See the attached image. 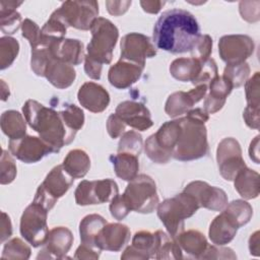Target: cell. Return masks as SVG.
Wrapping results in <instances>:
<instances>
[{
  "label": "cell",
  "instance_id": "cell-19",
  "mask_svg": "<svg viewBox=\"0 0 260 260\" xmlns=\"http://www.w3.org/2000/svg\"><path fill=\"white\" fill-rule=\"evenodd\" d=\"M160 239V231L155 233H150L147 231H140L135 233L132 238V243L128 246L121 259H138L146 260L149 258H154L157 251Z\"/></svg>",
  "mask_w": 260,
  "mask_h": 260
},
{
  "label": "cell",
  "instance_id": "cell-50",
  "mask_svg": "<svg viewBox=\"0 0 260 260\" xmlns=\"http://www.w3.org/2000/svg\"><path fill=\"white\" fill-rule=\"evenodd\" d=\"M126 126L127 125L123 122V120L116 114L110 115L107 120V130L113 139L120 137L124 133Z\"/></svg>",
  "mask_w": 260,
  "mask_h": 260
},
{
  "label": "cell",
  "instance_id": "cell-12",
  "mask_svg": "<svg viewBox=\"0 0 260 260\" xmlns=\"http://www.w3.org/2000/svg\"><path fill=\"white\" fill-rule=\"evenodd\" d=\"M216 161L219 174L226 181H234L237 174L247 167L242 156L240 143L233 137L223 138L218 143Z\"/></svg>",
  "mask_w": 260,
  "mask_h": 260
},
{
  "label": "cell",
  "instance_id": "cell-26",
  "mask_svg": "<svg viewBox=\"0 0 260 260\" xmlns=\"http://www.w3.org/2000/svg\"><path fill=\"white\" fill-rule=\"evenodd\" d=\"M233 88V84L225 77L217 75L208 84L209 92L204 100L203 110L207 114H215L221 110Z\"/></svg>",
  "mask_w": 260,
  "mask_h": 260
},
{
  "label": "cell",
  "instance_id": "cell-1",
  "mask_svg": "<svg viewBox=\"0 0 260 260\" xmlns=\"http://www.w3.org/2000/svg\"><path fill=\"white\" fill-rule=\"evenodd\" d=\"M200 26L187 10L174 8L162 12L153 26L152 43L157 49L172 54L191 52L199 38Z\"/></svg>",
  "mask_w": 260,
  "mask_h": 260
},
{
  "label": "cell",
  "instance_id": "cell-41",
  "mask_svg": "<svg viewBox=\"0 0 260 260\" xmlns=\"http://www.w3.org/2000/svg\"><path fill=\"white\" fill-rule=\"evenodd\" d=\"M51 58L48 45H39L31 49L30 68L38 76H44L47 64Z\"/></svg>",
  "mask_w": 260,
  "mask_h": 260
},
{
  "label": "cell",
  "instance_id": "cell-37",
  "mask_svg": "<svg viewBox=\"0 0 260 260\" xmlns=\"http://www.w3.org/2000/svg\"><path fill=\"white\" fill-rule=\"evenodd\" d=\"M19 52L17 40L11 37H2L0 39V68L4 70L12 65Z\"/></svg>",
  "mask_w": 260,
  "mask_h": 260
},
{
  "label": "cell",
  "instance_id": "cell-38",
  "mask_svg": "<svg viewBox=\"0 0 260 260\" xmlns=\"http://www.w3.org/2000/svg\"><path fill=\"white\" fill-rule=\"evenodd\" d=\"M142 146L143 141L141 135L134 130H130L124 132L121 135L118 144V152H127L139 156L142 150Z\"/></svg>",
  "mask_w": 260,
  "mask_h": 260
},
{
  "label": "cell",
  "instance_id": "cell-35",
  "mask_svg": "<svg viewBox=\"0 0 260 260\" xmlns=\"http://www.w3.org/2000/svg\"><path fill=\"white\" fill-rule=\"evenodd\" d=\"M106 223H108L107 220L100 214L92 213L84 216L79 223L81 243L95 248V239Z\"/></svg>",
  "mask_w": 260,
  "mask_h": 260
},
{
  "label": "cell",
  "instance_id": "cell-55",
  "mask_svg": "<svg viewBox=\"0 0 260 260\" xmlns=\"http://www.w3.org/2000/svg\"><path fill=\"white\" fill-rule=\"evenodd\" d=\"M103 65L88 59L84 58V71L88 77L94 80H99L102 75Z\"/></svg>",
  "mask_w": 260,
  "mask_h": 260
},
{
  "label": "cell",
  "instance_id": "cell-32",
  "mask_svg": "<svg viewBox=\"0 0 260 260\" xmlns=\"http://www.w3.org/2000/svg\"><path fill=\"white\" fill-rule=\"evenodd\" d=\"M62 166L72 178L80 179L89 171L90 158L84 150L72 149L65 156Z\"/></svg>",
  "mask_w": 260,
  "mask_h": 260
},
{
  "label": "cell",
  "instance_id": "cell-13",
  "mask_svg": "<svg viewBox=\"0 0 260 260\" xmlns=\"http://www.w3.org/2000/svg\"><path fill=\"white\" fill-rule=\"evenodd\" d=\"M254 49V41L247 35H228L221 37L218 42L219 56L226 65L246 62Z\"/></svg>",
  "mask_w": 260,
  "mask_h": 260
},
{
  "label": "cell",
  "instance_id": "cell-36",
  "mask_svg": "<svg viewBox=\"0 0 260 260\" xmlns=\"http://www.w3.org/2000/svg\"><path fill=\"white\" fill-rule=\"evenodd\" d=\"M182 249L177 241L160 231V239L154 259H182Z\"/></svg>",
  "mask_w": 260,
  "mask_h": 260
},
{
  "label": "cell",
  "instance_id": "cell-11",
  "mask_svg": "<svg viewBox=\"0 0 260 260\" xmlns=\"http://www.w3.org/2000/svg\"><path fill=\"white\" fill-rule=\"evenodd\" d=\"M119 189L117 183L112 179L81 181L74 192L75 202L77 205H93L111 201Z\"/></svg>",
  "mask_w": 260,
  "mask_h": 260
},
{
  "label": "cell",
  "instance_id": "cell-2",
  "mask_svg": "<svg viewBox=\"0 0 260 260\" xmlns=\"http://www.w3.org/2000/svg\"><path fill=\"white\" fill-rule=\"evenodd\" d=\"M22 113L29 127L58 152L64 145L74 140L76 132L64 122L60 112L47 108L35 100H28L22 107Z\"/></svg>",
  "mask_w": 260,
  "mask_h": 260
},
{
  "label": "cell",
  "instance_id": "cell-5",
  "mask_svg": "<svg viewBox=\"0 0 260 260\" xmlns=\"http://www.w3.org/2000/svg\"><path fill=\"white\" fill-rule=\"evenodd\" d=\"M91 40L87 45L88 58L101 65L110 64L113 59V50L119 38L117 26L109 19L98 17L90 26Z\"/></svg>",
  "mask_w": 260,
  "mask_h": 260
},
{
  "label": "cell",
  "instance_id": "cell-9",
  "mask_svg": "<svg viewBox=\"0 0 260 260\" xmlns=\"http://www.w3.org/2000/svg\"><path fill=\"white\" fill-rule=\"evenodd\" d=\"M48 212L49 211L41 204L32 201L24 209L20 217V234L22 238L35 248L43 246L48 238Z\"/></svg>",
  "mask_w": 260,
  "mask_h": 260
},
{
  "label": "cell",
  "instance_id": "cell-6",
  "mask_svg": "<svg viewBox=\"0 0 260 260\" xmlns=\"http://www.w3.org/2000/svg\"><path fill=\"white\" fill-rule=\"evenodd\" d=\"M179 133L180 119L164 123L144 143V150L148 158L155 164H167L173 155Z\"/></svg>",
  "mask_w": 260,
  "mask_h": 260
},
{
  "label": "cell",
  "instance_id": "cell-58",
  "mask_svg": "<svg viewBox=\"0 0 260 260\" xmlns=\"http://www.w3.org/2000/svg\"><path fill=\"white\" fill-rule=\"evenodd\" d=\"M249 250L250 254L254 256H259V232L256 231L251 235L249 239Z\"/></svg>",
  "mask_w": 260,
  "mask_h": 260
},
{
  "label": "cell",
  "instance_id": "cell-49",
  "mask_svg": "<svg viewBox=\"0 0 260 260\" xmlns=\"http://www.w3.org/2000/svg\"><path fill=\"white\" fill-rule=\"evenodd\" d=\"M237 256L230 248L217 245H208L201 259H236Z\"/></svg>",
  "mask_w": 260,
  "mask_h": 260
},
{
  "label": "cell",
  "instance_id": "cell-40",
  "mask_svg": "<svg viewBox=\"0 0 260 260\" xmlns=\"http://www.w3.org/2000/svg\"><path fill=\"white\" fill-rule=\"evenodd\" d=\"M30 248L19 238L9 240L3 248L1 257L3 259H28Z\"/></svg>",
  "mask_w": 260,
  "mask_h": 260
},
{
  "label": "cell",
  "instance_id": "cell-4",
  "mask_svg": "<svg viewBox=\"0 0 260 260\" xmlns=\"http://www.w3.org/2000/svg\"><path fill=\"white\" fill-rule=\"evenodd\" d=\"M199 208L200 205L195 197L184 191L164 200L156 207L157 216L173 239H176L184 231V220L196 213Z\"/></svg>",
  "mask_w": 260,
  "mask_h": 260
},
{
  "label": "cell",
  "instance_id": "cell-56",
  "mask_svg": "<svg viewBox=\"0 0 260 260\" xmlns=\"http://www.w3.org/2000/svg\"><path fill=\"white\" fill-rule=\"evenodd\" d=\"M1 215H2V218H1V238H0V241H1V243H3L4 241L8 240L11 237V235H12V224H11L10 217L4 211H2Z\"/></svg>",
  "mask_w": 260,
  "mask_h": 260
},
{
  "label": "cell",
  "instance_id": "cell-24",
  "mask_svg": "<svg viewBox=\"0 0 260 260\" xmlns=\"http://www.w3.org/2000/svg\"><path fill=\"white\" fill-rule=\"evenodd\" d=\"M79 104L91 113L104 112L110 104L109 92L100 84L89 81L83 83L77 92Z\"/></svg>",
  "mask_w": 260,
  "mask_h": 260
},
{
  "label": "cell",
  "instance_id": "cell-7",
  "mask_svg": "<svg viewBox=\"0 0 260 260\" xmlns=\"http://www.w3.org/2000/svg\"><path fill=\"white\" fill-rule=\"evenodd\" d=\"M123 195L131 211L138 213H151L159 203L155 182L151 177L144 174L137 175L131 180Z\"/></svg>",
  "mask_w": 260,
  "mask_h": 260
},
{
  "label": "cell",
  "instance_id": "cell-52",
  "mask_svg": "<svg viewBox=\"0 0 260 260\" xmlns=\"http://www.w3.org/2000/svg\"><path fill=\"white\" fill-rule=\"evenodd\" d=\"M131 3V1H106V6L110 14L120 16L128 10Z\"/></svg>",
  "mask_w": 260,
  "mask_h": 260
},
{
  "label": "cell",
  "instance_id": "cell-44",
  "mask_svg": "<svg viewBox=\"0 0 260 260\" xmlns=\"http://www.w3.org/2000/svg\"><path fill=\"white\" fill-rule=\"evenodd\" d=\"M17 169L14 159L5 149L2 150L0 160V183L1 185L10 184L16 177Z\"/></svg>",
  "mask_w": 260,
  "mask_h": 260
},
{
  "label": "cell",
  "instance_id": "cell-14",
  "mask_svg": "<svg viewBox=\"0 0 260 260\" xmlns=\"http://www.w3.org/2000/svg\"><path fill=\"white\" fill-rule=\"evenodd\" d=\"M8 148L11 154L25 164H35L50 153L53 148L41 137L25 135L19 139H9Z\"/></svg>",
  "mask_w": 260,
  "mask_h": 260
},
{
  "label": "cell",
  "instance_id": "cell-10",
  "mask_svg": "<svg viewBox=\"0 0 260 260\" xmlns=\"http://www.w3.org/2000/svg\"><path fill=\"white\" fill-rule=\"evenodd\" d=\"M55 13L67 24L81 30H88L99 15L96 1H65Z\"/></svg>",
  "mask_w": 260,
  "mask_h": 260
},
{
  "label": "cell",
  "instance_id": "cell-27",
  "mask_svg": "<svg viewBox=\"0 0 260 260\" xmlns=\"http://www.w3.org/2000/svg\"><path fill=\"white\" fill-rule=\"evenodd\" d=\"M44 77H46L53 86L64 89L69 87L74 82L76 72L72 65L57 60L51 55Z\"/></svg>",
  "mask_w": 260,
  "mask_h": 260
},
{
  "label": "cell",
  "instance_id": "cell-29",
  "mask_svg": "<svg viewBox=\"0 0 260 260\" xmlns=\"http://www.w3.org/2000/svg\"><path fill=\"white\" fill-rule=\"evenodd\" d=\"M175 240L179 244L182 251L196 259H201L208 247L205 236L199 231L195 230L182 232Z\"/></svg>",
  "mask_w": 260,
  "mask_h": 260
},
{
  "label": "cell",
  "instance_id": "cell-39",
  "mask_svg": "<svg viewBox=\"0 0 260 260\" xmlns=\"http://www.w3.org/2000/svg\"><path fill=\"white\" fill-rule=\"evenodd\" d=\"M249 74L250 67L246 62H243L240 64L226 65L223 70L222 76L225 77L235 88L242 86L248 80Z\"/></svg>",
  "mask_w": 260,
  "mask_h": 260
},
{
  "label": "cell",
  "instance_id": "cell-46",
  "mask_svg": "<svg viewBox=\"0 0 260 260\" xmlns=\"http://www.w3.org/2000/svg\"><path fill=\"white\" fill-rule=\"evenodd\" d=\"M21 29H22V37L28 41L31 49L40 45L42 31L39 25L35 21L28 18H25L22 21Z\"/></svg>",
  "mask_w": 260,
  "mask_h": 260
},
{
  "label": "cell",
  "instance_id": "cell-20",
  "mask_svg": "<svg viewBox=\"0 0 260 260\" xmlns=\"http://www.w3.org/2000/svg\"><path fill=\"white\" fill-rule=\"evenodd\" d=\"M115 114L120 117L126 125L138 131H145L153 125L149 110L139 102H122L117 106Z\"/></svg>",
  "mask_w": 260,
  "mask_h": 260
},
{
  "label": "cell",
  "instance_id": "cell-47",
  "mask_svg": "<svg viewBox=\"0 0 260 260\" xmlns=\"http://www.w3.org/2000/svg\"><path fill=\"white\" fill-rule=\"evenodd\" d=\"M110 212L111 215L117 219V220H122L124 219L129 212L131 211V208L125 199L124 195H119L117 194L111 201H110Z\"/></svg>",
  "mask_w": 260,
  "mask_h": 260
},
{
  "label": "cell",
  "instance_id": "cell-60",
  "mask_svg": "<svg viewBox=\"0 0 260 260\" xmlns=\"http://www.w3.org/2000/svg\"><path fill=\"white\" fill-rule=\"evenodd\" d=\"M9 87L5 83L3 79H1V95H2V101H6L9 96Z\"/></svg>",
  "mask_w": 260,
  "mask_h": 260
},
{
  "label": "cell",
  "instance_id": "cell-21",
  "mask_svg": "<svg viewBox=\"0 0 260 260\" xmlns=\"http://www.w3.org/2000/svg\"><path fill=\"white\" fill-rule=\"evenodd\" d=\"M130 230L123 223H106L95 239V248L118 252L122 250L130 240Z\"/></svg>",
  "mask_w": 260,
  "mask_h": 260
},
{
  "label": "cell",
  "instance_id": "cell-17",
  "mask_svg": "<svg viewBox=\"0 0 260 260\" xmlns=\"http://www.w3.org/2000/svg\"><path fill=\"white\" fill-rule=\"evenodd\" d=\"M73 244V235L65 226H56L49 231L43 249L37 256L38 259H63Z\"/></svg>",
  "mask_w": 260,
  "mask_h": 260
},
{
  "label": "cell",
  "instance_id": "cell-42",
  "mask_svg": "<svg viewBox=\"0 0 260 260\" xmlns=\"http://www.w3.org/2000/svg\"><path fill=\"white\" fill-rule=\"evenodd\" d=\"M223 209L232 213L237 218L241 226L247 224L253 215L252 206L247 201L241 199H237L228 203Z\"/></svg>",
  "mask_w": 260,
  "mask_h": 260
},
{
  "label": "cell",
  "instance_id": "cell-48",
  "mask_svg": "<svg viewBox=\"0 0 260 260\" xmlns=\"http://www.w3.org/2000/svg\"><path fill=\"white\" fill-rule=\"evenodd\" d=\"M212 52V39L208 35H201L195 48L191 51L192 57L201 61H206L210 58Z\"/></svg>",
  "mask_w": 260,
  "mask_h": 260
},
{
  "label": "cell",
  "instance_id": "cell-30",
  "mask_svg": "<svg viewBox=\"0 0 260 260\" xmlns=\"http://www.w3.org/2000/svg\"><path fill=\"white\" fill-rule=\"evenodd\" d=\"M234 184L235 189L244 199H254L259 195V174L247 167L237 174Z\"/></svg>",
  "mask_w": 260,
  "mask_h": 260
},
{
  "label": "cell",
  "instance_id": "cell-22",
  "mask_svg": "<svg viewBox=\"0 0 260 260\" xmlns=\"http://www.w3.org/2000/svg\"><path fill=\"white\" fill-rule=\"evenodd\" d=\"M241 228L237 218L225 209L214 217L209 225L208 236L212 244L224 246L232 242Z\"/></svg>",
  "mask_w": 260,
  "mask_h": 260
},
{
  "label": "cell",
  "instance_id": "cell-45",
  "mask_svg": "<svg viewBox=\"0 0 260 260\" xmlns=\"http://www.w3.org/2000/svg\"><path fill=\"white\" fill-rule=\"evenodd\" d=\"M259 81H260L259 72H255V74L245 82L247 107H250L253 109H259V106H260Z\"/></svg>",
  "mask_w": 260,
  "mask_h": 260
},
{
  "label": "cell",
  "instance_id": "cell-8",
  "mask_svg": "<svg viewBox=\"0 0 260 260\" xmlns=\"http://www.w3.org/2000/svg\"><path fill=\"white\" fill-rule=\"evenodd\" d=\"M73 182L74 178L64 170L62 165L54 167L38 187L34 202L41 204L50 211L56 201L70 189Z\"/></svg>",
  "mask_w": 260,
  "mask_h": 260
},
{
  "label": "cell",
  "instance_id": "cell-51",
  "mask_svg": "<svg viewBox=\"0 0 260 260\" xmlns=\"http://www.w3.org/2000/svg\"><path fill=\"white\" fill-rule=\"evenodd\" d=\"M255 2L241 1L239 4L240 14L243 19L248 22H256L259 20V6L253 8Z\"/></svg>",
  "mask_w": 260,
  "mask_h": 260
},
{
  "label": "cell",
  "instance_id": "cell-31",
  "mask_svg": "<svg viewBox=\"0 0 260 260\" xmlns=\"http://www.w3.org/2000/svg\"><path fill=\"white\" fill-rule=\"evenodd\" d=\"M109 158L118 178L130 182L138 175V156L127 152H118L117 154L110 155Z\"/></svg>",
  "mask_w": 260,
  "mask_h": 260
},
{
  "label": "cell",
  "instance_id": "cell-33",
  "mask_svg": "<svg viewBox=\"0 0 260 260\" xmlns=\"http://www.w3.org/2000/svg\"><path fill=\"white\" fill-rule=\"evenodd\" d=\"M21 4V1H0V20L3 34L12 35L19 29L22 21L16 8Z\"/></svg>",
  "mask_w": 260,
  "mask_h": 260
},
{
  "label": "cell",
  "instance_id": "cell-18",
  "mask_svg": "<svg viewBox=\"0 0 260 260\" xmlns=\"http://www.w3.org/2000/svg\"><path fill=\"white\" fill-rule=\"evenodd\" d=\"M207 90L208 85L199 84L189 91H176L168 98L165 105V112L172 118L187 114L193 109L195 104L205 96Z\"/></svg>",
  "mask_w": 260,
  "mask_h": 260
},
{
  "label": "cell",
  "instance_id": "cell-3",
  "mask_svg": "<svg viewBox=\"0 0 260 260\" xmlns=\"http://www.w3.org/2000/svg\"><path fill=\"white\" fill-rule=\"evenodd\" d=\"M180 119V133L173 155L177 160L190 161L208 154V141L205 122L209 115L202 109H192Z\"/></svg>",
  "mask_w": 260,
  "mask_h": 260
},
{
  "label": "cell",
  "instance_id": "cell-53",
  "mask_svg": "<svg viewBox=\"0 0 260 260\" xmlns=\"http://www.w3.org/2000/svg\"><path fill=\"white\" fill-rule=\"evenodd\" d=\"M243 118L248 127L252 129H259V109H253L246 106L243 112Z\"/></svg>",
  "mask_w": 260,
  "mask_h": 260
},
{
  "label": "cell",
  "instance_id": "cell-59",
  "mask_svg": "<svg viewBox=\"0 0 260 260\" xmlns=\"http://www.w3.org/2000/svg\"><path fill=\"white\" fill-rule=\"evenodd\" d=\"M258 148H259V135H257L254 140L251 141L250 143V147H249V154H250V158L252 160H254L255 164H259V152H258Z\"/></svg>",
  "mask_w": 260,
  "mask_h": 260
},
{
  "label": "cell",
  "instance_id": "cell-15",
  "mask_svg": "<svg viewBox=\"0 0 260 260\" xmlns=\"http://www.w3.org/2000/svg\"><path fill=\"white\" fill-rule=\"evenodd\" d=\"M120 59L128 60L145 66V60L156 55V49L152 41L138 32H130L125 35L120 44Z\"/></svg>",
  "mask_w": 260,
  "mask_h": 260
},
{
  "label": "cell",
  "instance_id": "cell-23",
  "mask_svg": "<svg viewBox=\"0 0 260 260\" xmlns=\"http://www.w3.org/2000/svg\"><path fill=\"white\" fill-rule=\"evenodd\" d=\"M143 65L120 59L109 69L108 79L111 85L114 87L125 89L138 81L143 72Z\"/></svg>",
  "mask_w": 260,
  "mask_h": 260
},
{
  "label": "cell",
  "instance_id": "cell-43",
  "mask_svg": "<svg viewBox=\"0 0 260 260\" xmlns=\"http://www.w3.org/2000/svg\"><path fill=\"white\" fill-rule=\"evenodd\" d=\"M60 114L65 122V124L73 131L77 132L80 130L84 124V113L83 111L75 105H66L63 111H60Z\"/></svg>",
  "mask_w": 260,
  "mask_h": 260
},
{
  "label": "cell",
  "instance_id": "cell-25",
  "mask_svg": "<svg viewBox=\"0 0 260 260\" xmlns=\"http://www.w3.org/2000/svg\"><path fill=\"white\" fill-rule=\"evenodd\" d=\"M48 46L55 59L72 66L79 65L85 58L83 43L76 39H62L54 41Z\"/></svg>",
  "mask_w": 260,
  "mask_h": 260
},
{
  "label": "cell",
  "instance_id": "cell-28",
  "mask_svg": "<svg viewBox=\"0 0 260 260\" xmlns=\"http://www.w3.org/2000/svg\"><path fill=\"white\" fill-rule=\"evenodd\" d=\"M204 61L194 57L175 59L170 65L171 75L179 81H191L194 83L198 77Z\"/></svg>",
  "mask_w": 260,
  "mask_h": 260
},
{
  "label": "cell",
  "instance_id": "cell-34",
  "mask_svg": "<svg viewBox=\"0 0 260 260\" xmlns=\"http://www.w3.org/2000/svg\"><path fill=\"white\" fill-rule=\"evenodd\" d=\"M25 123L26 121L22 115L14 110L3 112L0 119L1 130L9 139H19L25 136Z\"/></svg>",
  "mask_w": 260,
  "mask_h": 260
},
{
  "label": "cell",
  "instance_id": "cell-57",
  "mask_svg": "<svg viewBox=\"0 0 260 260\" xmlns=\"http://www.w3.org/2000/svg\"><path fill=\"white\" fill-rule=\"evenodd\" d=\"M165 4H166L165 1H156V0H152V1H140V5H141L142 9H143L145 12L151 13V14H156V13H158Z\"/></svg>",
  "mask_w": 260,
  "mask_h": 260
},
{
  "label": "cell",
  "instance_id": "cell-16",
  "mask_svg": "<svg viewBox=\"0 0 260 260\" xmlns=\"http://www.w3.org/2000/svg\"><path fill=\"white\" fill-rule=\"evenodd\" d=\"M183 191L194 196L200 207L212 211H221L229 203L226 193L222 189L210 186L203 181H193Z\"/></svg>",
  "mask_w": 260,
  "mask_h": 260
},
{
  "label": "cell",
  "instance_id": "cell-54",
  "mask_svg": "<svg viewBox=\"0 0 260 260\" xmlns=\"http://www.w3.org/2000/svg\"><path fill=\"white\" fill-rule=\"evenodd\" d=\"M100 251L95 250V248L89 247L81 243V245L76 249L74 258L75 259H98L100 257Z\"/></svg>",
  "mask_w": 260,
  "mask_h": 260
}]
</instances>
